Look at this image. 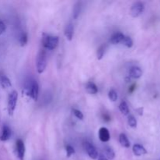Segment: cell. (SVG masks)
Segmentation results:
<instances>
[{"mask_svg": "<svg viewBox=\"0 0 160 160\" xmlns=\"http://www.w3.org/2000/svg\"><path fill=\"white\" fill-rule=\"evenodd\" d=\"M42 44L44 48L49 50H53L58 46L59 44V37L58 36H52L44 33L42 34Z\"/></svg>", "mask_w": 160, "mask_h": 160, "instance_id": "cell-1", "label": "cell"}, {"mask_svg": "<svg viewBox=\"0 0 160 160\" xmlns=\"http://www.w3.org/2000/svg\"><path fill=\"white\" fill-rule=\"evenodd\" d=\"M47 66V56L46 53L44 50H41L38 52L36 59V67L38 73H42L45 71Z\"/></svg>", "mask_w": 160, "mask_h": 160, "instance_id": "cell-2", "label": "cell"}, {"mask_svg": "<svg viewBox=\"0 0 160 160\" xmlns=\"http://www.w3.org/2000/svg\"><path fill=\"white\" fill-rule=\"evenodd\" d=\"M17 98H18V93L16 91H12L9 95V98H8V112L9 115L12 116L13 115L14 110L16 109V106H17Z\"/></svg>", "mask_w": 160, "mask_h": 160, "instance_id": "cell-3", "label": "cell"}, {"mask_svg": "<svg viewBox=\"0 0 160 160\" xmlns=\"http://www.w3.org/2000/svg\"><path fill=\"white\" fill-rule=\"evenodd\" d=\"M145 9V5L144 3L141 2H137L134 3L133 6L131 8V15L133 17H138L144 12Z\"/></svg>", "mask_w": 160, "mask_h": 160, "instance_id": "cell-4", "label": "cell"}, {"mask_svg": "<svg viewBox=\"0 0 160 160\" xmlns=\"http://www.w3.org/2000/svg\"><path fill=\"white\" fill-rule=\"evenodd\" d=\"M84 148H85L86 152H87L88 155L89 156V157L92 159H96L98 157V152H97L96 148H95L93 145H92L89 142H86L84 143Z\"/></svg>", "mask_w": 160, "mask_h": 160, "instance_id": "cell-5", "label": "cell"}, {"mask_svg": "<svg viewBox=\"0 0 160 160\" xmlns=\"http://www.w3.org/2000/svg\"><path fill=\"white\" fill-rule=\"evenodd\" d=\"M16 148H17V153L19 159L23 160L26 148H25V145L23 141L20 140V139H18L17 141V142H16Z\"/></svg>", "mask_w": 160, "mask_h": 160, "instance_id": "cell-6", "label": "cell"}, {"mask_svg": "<svg viewBox=\"0 0 160 160\" xmlns=\"http://www.w3.org/2000/svg\"><path fill=\"white\" fill-rule=\"evenodd\" d=\"M98 138H99L100 141L102 142H109V139H110L109 130L106 128H100L99 131H98Z\"/></svg>", "mask_w": 160, "mask_h": 160, "instance_id": "cell-7", "label": "cell"}, {"mask_svg": "<svg viewBox=\"0 0 160 160\" xmlns=\"http://www.w3.org/2000/svg\"><path fill=\"white\" fill-rule=\"evenodd\" d=\"M38 92H39V87L38 84L36 81H33L31 84V89H30V96L34 100L37 101L38 98Z\"/></svg>", "mask_w": 160, "mask_h": 160, "instance_id": "cell-8", "label": "cell"}, {"mask_svg": "<svg viewBox=\"0 0 160 160\" xmlns=\"http://www.w3.org/2000/svg\"><path fill=\"white\" fill-rule=\"evenodd\" d=\"M130 77L134 79H138L142 76V70L140 67H134L130 70Z\"/></svg>", "mask_w": 160, "mask_h": 160, "instance_id": "cell-9", "label": "cell"}, {"mask_svg": "<svg viewBox=\"0 0 160 160\" xmlns=\"http://www.w3.org/2000/svg\"><path fill=\"white\" fill-rule=\"evenodd\" d=\"M133 152L136 156H141L146 154L147 151L142 145H139V144H135L133 146Z\"/></svg>", "mask_w": 160, "mask_h": 160, "instance_id": "cell-10", "label": "cell"}, {"mask_svg": "<svg viewBox=\"0 0 160 160\" xmlns=\"http://www.w3.org/2000/svg\"><path fill=\"white\" fill-rule=\"evenodd\" d=\"M124 37L125 35L123 34H122V33H116V34H114L112 36V38H110L111 44H112V45H117V44L119 43H121L123 39L124 38Z\"/></svg>", "mask_w": 160, "mask_h": 160, "instance_id": "cell-11", "label": "cell"}, {"mask_svg": "<svg viewBox=\"0 0 160 160\" xmlns=\"http://www.w3.org/2000/svg\"><path fill=\"white\" fill-rule=\"evenodd\" d=\"M73 25L71 23H69V24L67 25L65 28V31H64V34H65L66 38L68 41H72L73 37Z\"/></svg>", "mask_w": 160, "mask_h": 160, "instance_id": "cell-12", "label": "cell"}, {"mask_svg": "<svg viewBox=\"0 0 160 160\" xmlns=\"http://www.w3.org/2000/svg\"><path fill=\"white\" fill-rule=\"evenodd\" d=\"M11 136V130L8 126H3L2 131L1 133V137H0V140L5 142L9 139Z\"/></svg>", "mask_w": 160, "mask_h": 160, "instance_id": "cell-13", "label": "cell"}, {"mask_svg": "<svg viewBox=\"0 0 160 160\" xmlns=\"http://www.w3.org/2000/svg\"><path fill=\"white\" fill-rule=\"evenodd\" d=\"M120 138H119V141H120V145H122L124 148H130L131 146V143H130L129 140H128V137L125 134H120Z\"/></svg>", "mask_w": 160, "mask_h": 160, "instance_id": "cell-14", "label": "cell"}, {"mask_svg": "<svg viewBox=\"0 0 160 160\" xmlns=\"http://www.w3.org/2000/svg\"><path fill=\"white\" fill-rule=\"evenodd\" d=\"M86 89H87L88 92L92 95H95V94L98 93V88L94 84L93 82H88L86 84Z\"/></svg>", "mask_w": 160, "mask_h": 160, "instance_id": "cell-15", "label": "cell"}, {"mask_svg": "<svg viewBox=\"0 0 160 160\" xmlns=\"http://www.w3.org/2000/svg\"><path fill=\"white\" fill-rule=\"evenodd\" d=\"M81 3L80 2H77L75 4L74 7H73V17L76 20V19L78 18V17L80 16V13H81Z\"/></svg>", "mask_w": 160, "mask_h": 160, "instance_id": "cell-16", "label": "cell"}, {"mask_svg": "<svg viewBox=\"0 0 160 160\" xmlns=\"http://www.w3.org/2000/svg\"><path fill=\"white\" fill-rule=\"evenodd\" d=\"M0 83H1V85L3 88H10L12 86L10 80L6 76L2 77L1 80H0Z\"/></svg>", "mask_w": 160, "mask_h": 160, "instance_id": "cell-17", "label": "cell"}, {"mask_svg": "<svg viewBox=\"0 0 160 160\" xmlns=\"http://www.w3.org/2000/svg\"><path fill=\"white\" fill-rule=\"evenodd\" d=\"M106 49H107V46H106V45H101V46L98 48V51H97V59H98V60L102 59L105 53H106Z\"/></svg>", "mask_w": 160, "mask_h": 160, "instance_id": "cell-18", "label": "cell"}, {"mask_svg": "<svg viewBox=\"0 0 160 160\" xmlns=\"http://www.w3.org/2000/svg\"><path fill=\"white\" fill-rule=\"evenodd\" d=\"M119 109H120V112H121L123 115L127 116L129 114V107H128V105L127 104L126 102H122L120 104V106H119Z\"/></svg>", "mask_w": 160, "mask_h": 160, "instance_id": "cell-19", "label": "cell"}, {"mask_svg": "<svg viewBox=\"0 0 160 160\" xmlns=\"http://www.w3.org/2000/svg\"><path fill=\"white\" fill-rule=\"evenodd\" d=\"M105 154H106L107 159L112 160L115 158V152L110 147H106L105 148Z\"/></svg>", "mask_w": 160, "mask_h": 160, "instance_id": "cell-20", "label": "cell"}, {"mask_svg": "<svg viewBox=\"0 0 160 160\" xmlns=\"http://www.w3.org/2000/svg\"><path fill=\"white\" fill-rule=\"evenodd\" d=\"M121 43L126 47H128V48H131L133 46L134 42H133V40L131 39V37H129V36H125Z\"/></svg>", "mask_w": 160, "mask_h": 160, "instance_id": "cell-21", "label": "cell"}, {"mask_svg": "<svg viewBox=\"0 0 160 160\" xmlns=\"http://www.w3.org/2000/svg\"><path fill=\"white\" fill-rule=\"evenodd\" d=\"M128 123L129 124V126L132 128H135L137 127V120H136L135 117L134 116L131 115L128 117Z\"/></svg>", "mask_w": 160, "mask_h": 160, "instance_id": "cell-22", "label": "cell"}, {"mask_svg": "<svg viewBox=\"0 0 160 160\" xmlns=\"http://www.w3.org/2000/svg\"><path fill=\"white\" fill-rule=\"evenodd\" d=\"M108 95H109V98L112 102H116L117 100V98H118V95H117L116 91L113 90V89H111V90L109 91Z\"/></svg>", "mask_w": 160, "mask_h": 160, "instance_id": "cell-23", "label": "cell"}, {"mask_svg": "<svg viewBox=\"0 0 160 160\" xmlns=\"http://www.w3.org/2000/svg\"><path fill=\"white\" fill-rule=\"evenodd\" d=\"M28 34L26 33H23L20 36V46L23 47L27 45L28 43Z\"/></svg>", "mask_w": 160, "mask_h": 160, "instance_id": "cell-24", "label": "cell"}, {"mask_svg": "<svg viewBox=\"0 0 160 160\" xmlns=\"http://www.w3.org/2000/svg\"><path fill=\"white\" fill-rule=\"evenodd\" d=\"M66 152H67V157H70L72 155H73L75 153V150L71 145H67L66 146Z\"/></svg>", "mask_w": 160, "mask_h": 160, "instance_id": "cell-25", "label": "cell"}, {"mask_svg": "<svg viewBox=\"0 0 160 160\" xmlns=\"http://www.w3.org/2000/svg\"><path fill=\"white\" fill-rule=\"evenodd\" d=\"M72 111H73V115H74L78 119H79V120H83V119H84V115H83V113L80 110L76 109H73Z\"/></svg>", "mask_w": 160, "mask_h": 160, "instance_id": "cell-26", "label": "cell"}, {"mask_svg": "<svg viewBox=\"0 0 160 160\" xmlns=\"http://www.w3.org/2000/svg\"><path fill=\"white\" fill-rule=\"evenodd\" d=\"M6 24H5L2 21L0 20V34H2L3 33L6 31Z\"/></svg>", "mask_w": 160, "mask_h": 160, "instance_id": "cell-27", "label": "cell"}, {"mask_svg": "<svg viewBox=\"0 0 160 160\" xmlns=\"http://www.w3.org/2000/svg\"><path fill=\"white\" fill-rule=\"evenodd\" d=\"M136 111L138 112V113L139 114L140 116H142L143 115V108H139V109H136Z\"/></svg>", "mask_w": 160, "mask_h": 160, "instance_id": "cell-28", "label": "cell"}, {"mask_svg": "<svg viewBox=\"0 0 160 160\" xmlns=\"http://www.w3.org/2000/svg\"><path fill=\"white\" fill-rule=\"evenodd\" d=\"M134 89H135V84H134L132 86H131V88H130V89H129V92H130V93H132V92H134Z\"/></svg>", "mask_w": 160, "mask_h": 160, "instance_id": "cell-29", "label": "cell"}, {"mask_svg": "<svg viewBox=\"0 0 160 160\" xmlns=\"http://www.w3.org/2000/svg\"><path fill=\"white\" fill-rule=\"evenodd\" d=\"M98 160H108V159H106V157H105V156H100L99 157H98Z\"/></svg>", "mask_w": 160, "mask_h": 160, "instance_id": "cell-30", "label": "cell"}, {"mask_svg": "<svg viewBox=\"0 0 160 160\" xmlns=\"http://www.w3.org/2000/svg\"><path fill=\"white\" fill-rule=\"evenodd\" d=\"M0 137H1V134H0Z\"/></svg>", "mask_w": 160, "mask_h": 160, "instance_id": "cell-31", "label": "cell"}]
</instances>
